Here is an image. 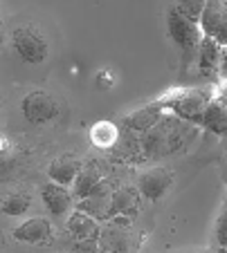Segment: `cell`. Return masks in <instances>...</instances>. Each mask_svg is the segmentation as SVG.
Segmentation results:
<instances>
[{
	"mask_svg": "<svg viewBox=\"0 0 227 253\" xmlns=\"http://www.w3.org/2000/svg\"><path fill=\"white\" fill-rule=\"evenodd\" d=\"M196 139H198V126L189 124L175 115H165L155 128L142 134L146 164L184 153Z\"/></svg>",
	"mask_w": 227,
	"mask_h": 253,
	"instance_id": "6da1fadb",
	"label": "cell"
},
{
	"mask_svg": "<svg viewBox=\"0 0 227 253\" xmlns=\"http://www.w3.org/2000/svg\"><path fill=\"white\" fill-rule=\"evenodd\" d=\"M167 25H169V36L173 43L180 47V72L184 77H196V61H198V49L203 43L205 34L198 23L182 18L175 9L169 11L167 16Z\"/></svg>",
	"mask_w": 227,
	"mask_h": 253,
	"instance_id": "7a4b0ae2",
	"label": "cell"
},
{
	"mask_svg": "<svg viewBox=\"0 0 227 253\" xmlns=\"http://www.w3.org/2000/svg\"><path fill=\"white\" fill-rule=\"evenodd\" d=\"M214 101V87H180L167 92L158 103L171 115L189 121L193 126H203V117L207 105Z\"/></svg>",
	"mask_w": 227,
	"mask_h": 253,
	"instance_id": "3957f363",
	"label": "cell"
},
{
	"mask_svg": "<svg viewBox=\"0 0 227 253\" xmlns=\"http://www.w3.org/2000/svg\"><path fill=\"white\" fill-rule=\"evenodd\" d=\"M102 253H128L133 247V226L128 217H113L104 222L97 238Z\"/></svg>",
	"mask_w": 227,
	"mask_h": 253,
	"instance_id": "277c9868",
	"label": "cell"
},
{
	"mask_svg": "<svg viewBox=\"0 0 227 253\" xmlns=\"http://www.w3.org/2000/svg\"><path fill=\"white\" fill-rule=\"evenodd\" d=\"M14 47L25 63H43L48 56V43L34 27H16L11 34Z\"/></svg>",
	"mask_w": 227,
	"mask_h": 253,
	"instance_id": "5b68a950",
	"label": "cell"
},
{
	"mask_svg": "<svg viewBox=\"0 0 227 253\" xmlns=\"http://www.w3.org/2000/svg\"><path fill=\"white\" fill-rule=\"evenodd\" d=\"M20 110H23V117L29 124L41 126V124L52 121L54 117L58 115V103L52 94H48V92H43V90H36V92H29L23 99Z\"/></svg>",
	"mask_w": 227,
	"mask_h": 253,
	"instance_id": "8992f818",
	"label": "cell"
},
{
	"mask_svg": "<svg viewBox=\"0 0 227 253\" xmlns=\"http://www.w3.org/2000/svg\"><path fill=\"white\" fill-rule=\"evenodd\" d=\"M200 29L207 39H214L221 47H227V2L209 0L200 18Z\"/></svg>",
	"mask_w": 227,
	"mask_h": 253,
	"instance_id": "52a82bcc",
	"label": "cell"
},
{
	"mask_svg": "<svg viewBox=\"0 0 227 253\" xmlns=\"http://www.w3.org/2000/svg\"><path fill=\"white\" fill-rule=\"evenodd\" d=\"M171 184H173V172L165 166H153L137 177V191L142 193L144 200L151 202L162 200L171 188Z\"/></svg>",
	"mask_w": 227,
	"mask_h": 253,
	"instance_id": "ba28073f",
	"label": "cell"
},
{
	"mask_svg": "<svg viewBox=\"0 0 227 253\" xmlns=\"http://www.w3.org/2000/svg\"><path fill=\"white\" fill-rule=\"evenodd\" d=\"M113 193H115V188L111 186V182H102L99 186L92 188L90 195L83 197L81 202H77V211L88 213L97 222H106L108 211L113 206Z\"/></svg>",
	"mask_w": 227,
	"mask_h": 253,
	"instance_id": "9c48e42d",
	"label": "cell"
},
{
	"mask_svg": "<svg viewBox=\"0 0 227 253\" xmlns=\"http://www.w3.org/2000/svg\"><path fill=\"white\" fill-rule=\"evenodd\" d=\"M140 206H142V193L137 191V186H119L113 193V206L108 211V220H113V217L133 220L140 213Z\"/></svg>",
	"mask_w": 227,
	"mask_h": 253,
	"instance_id": "30bf717a",
	"label": "cell"
},
{
	"mask_svg": "<svg viewBox=\"0 0 227 253\" xmlns=\"http://www.w3.org/2000/svg\"><path fill=\"white\" fill-rule=\"evenodd\" d=\"M165 115H167L165 108H162L158 101H153V103L144 105L140 110H133L131 115H126L124 121H121V126L133 130V132H137V134H144V132H149L151 128H155Z\"/></svg>",
	"mask_w": 227,
	"mask_h": 253,
	"instance_id": "8fae6325",
	"label": "cell"
},
{
	"mask_svg": "<svg viewBox=\"0 0 227 253\" xmlns=\"http://www.w3.org/2000/svg\"><path fill=\"white\" fill-rule=\"evenodd\" d=\"M117 159L128 164H146L144 159V148H142V134L133 132L128 128H119V137L117 143L111 150Z\"/></svg>",
	"mask_w": 227,
	"mask_h": 253,
	"instance_id": "7c38bea8",
	"label": "cell"
},
{
	"mask_svg": "<svg viewBox=\"0 0 227 253\" xmlns=\"http://www.w3.org/2000/svg\"><path fill=\"white\" fill-rule=\"evenodd\" d=\"M221 52L223 47L214 39L205 36L198 49V61H196V77L203 81H212L218 74V63H221Z\"/></svg>",
	"mask_w": 227,
	"mask_h": 253,
	"instance_id": "4fadbf2b",
	"label": "cell"
},
{
	"mask_svg": "<svg viewBox=\"0 0 227 253\" xmlns=\"http://www.w3.org/2000/svg\"><path fill=\"white\" fill-rule=\"evenodd\" d=\"M41 200H43L45 209L54 215V217H63V215H68L72 211V204H74V195L68 191L65 186L61 184H45L41 188Z\"/></svg>",
	"mask_w": 227,
	"mask_h": 253,
	"instance_id": "5bb4252c",
	"label": "cell"
},
{
	"mask_svg": "<svg viewBox=\"0 0 227 253\" xmlns=\"http://www.w3.org/2000/svg\"><path fill=\"white\" fill-rule=\"evenodd\" d=\"M102 182H104V170H102V166H99V162H95V159H90V162H83L81 170H79L77 179H74V184H72L74 200L81 202L83 197L90 195L92 188L99 186Z\"/></svg>",
	"mask_w": 227,
	"mask_h": 253,
	"instance_id": "9a60e30c",
	"label": "cell"
},
{
	"mask_svg": "<svg viewBox=\"0 0 227 253\" xmlns=\"http://www.w3.org/2000/svg\"><path fill=\"white\" fill-rule=\"evenodd\" d=\"M83 162L72 155H61L57 157L48 168V175L54 184H61V186H68V184H74L79 170H81Z\"/></svg>",
	"mask_w": 227,
	"mask_h": 253,
	"instance_id": "2e32d148",
	"label": "cell"
},
{
	"mask_svg": "<svg viewBox=\"0 0 227 253\" xmlns=\"http://www.w3.org/2000/svg\"><path fill=\"white\" fill-rule=\"evenodd\" d=\"M68 231L77 242H83V240H97L99 233H102V224L90 217L83 211H72V215L68 217Z\"/></svg>",
	"mask_w": 227,
	"mask_h": 253,
	"instance_id": "e0dca14e",
	"label": "cell"
},
{
	"mask_svg": "<svg viewBox=\"0 0 227 253\" xmlns=\"http://www.w3.org/2000/svg\"><path fill=\"white\" fill-rule=\"evenodd\" d=\"M14 238L16 242H27V244L48 242L52 238V224L45 217H32V220H27L14 231Z\"/></svg>",
	"mask_w": 227,
	"mask_h": 253,
	"instance_id": "ac0fdd59",
	"label": "cell"
},
{
	"mask_svg": "<svg viewBox=\"0 0 227 253\" xmlns=\"http://www.w3.org/2000/svg\"><path fill=\"white\" fill-rule=\"evenodd\" d=\"M200 128H207L214 134H227V108L225 105L212 101L207 105V110H205L203 126Z\"/></svg>",
	"mask_w": 227,
	"mask_h": 253,
	"instance_id": "d6986e66",
	"label": "cell"
},
{
	"mask_svg": "<svg viewBox=\"0 0 227 253\" xmlns=\"http://www.w3.org/2000/svg\"><path fill=\"white\" fill-rule=\"evenodd\" d=\"M117 137H119V128L115 124H111V121H99L90 130V141L97 148L104 150H113V146L117 143Z\"/></svg>",
	"mask_w": 227,
	"mask_h": 253,
	"instance_id": "ffe728a7",
	"label": "cell"
},
{
	"mask_svg": "<svg viewBox=\"0 0 227 253\" xmlns=\"http://www.w3.org/2000/svg\"><path fill=\"white\" fill-rule=\"evenodd\" d=\"M29 204H32V200H29L27 193H11V195H7L2 200V213L11 215V217H18V215L27 213Z\"/></svg>",
	"mask_w": 227,
	"mask_h": 253,
	"instance_id": "44dd1931",
	"label": "cell"
},
{
	"mask_svg": "<svg viewBox=\"0 0 227 253\" xmlns=\"http://www.w3.org/2000/svg\"><path fill=\"white\" fill-rule=\"evenodd\" d=\"M205 7H207V2H200V0H189V2H180L178 7H173L175 11H178L182 18L191 20V23H198L200 25V18H203L205 14Z\"/></svg>",
	"mask_w": 227,
	"mask_h": 253,
	"instance_id": "7402d4cb",
	"label": "cell"
},
{
	"mask_svg": "<svg viewBox=\"0 0 227 253\" xmlns=\"http://www.w3.org/2000/svg\"><path fill=\"white\" fill-rule=\"evenodd\" d=\"M216 240H218V247L227 249V206L221 211V217L216 222Z\"/></svg>",
	"mask_w": 227,
	"mask_h": 253,
	"instance_id": "603a6c76",
	"label": "cell"
},
{
	"mask_svg": "<svg viewBox=\"0 0 227 253\" xmlns=\"http://www.w3.org/2000/svg\"><path fill=\"white\" fill-rule=\"evenodd\" d=\"M70 253H102V249H99V242H97V240H83V242L74 244Z\"/></svg>",
	"mask_w": 227,
	"mask_h": 253,
	"instance_id": "cb8c5ba5",
	"label": "cell"
},
{
	"mask_svg": "<svg viewBox=\"0 0 227 253\" xmlns=\"http://www.w3.org/2000/svg\"><path fill=\"white\" fill-rule=\"evenodd\" d=\"M214 101L227 108V81H218L214 85Z\"/></svg>",
	"mask_w": 227,
	"mask_h": 253,
	"instance_id": "d4e9b609",
	"label": "cell"
},
{
	"mask_svg": "<svg viewBox=\"0 0 227 253\" xmlns=\"http://www.w3.org/2000/svg\"><path fill=\"white\" fill-rule=\"evenodd\" d=\"M218 77H221V81H227V47H223V52H221V63H218Z\"/></svg>",
	"mask_w": 227,
	"mask_h": 253,
	"instance_id": "484cf974",
	"label": "cell"
},
{
	"mask_svg": "<svg viewBox=\"0 0 227 253\" xmlns=\"http://www.w3.org/2000/svg\"><path fill=\"white\" fill-rule=\"evenodd\" d=\"M216 253H227V249H223V247H218V251Z\"/></svg>",
	"mask_w": 227,
	"mask_h": 253,
	"instance_id": "4316f807",
	"label": "cell"
},
{
	"mask_svg": "<svg viewBox=\"0 0 227 253\" xmlns=\"http://www.w3.org/2000/svg\"><path fill=\"white\" fill-rule=\"evenodd\" d=\"M225 206H227V193H225Z\"/></svg>",
	"mask_w": 227,
	"mask_h": 253,
	"instance_id": "83f0119b",
	"label": "cell"
}]
</instances>
